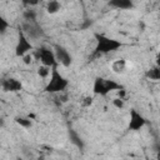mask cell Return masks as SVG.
I'll return each mask as SVG.
<instances>
[{
    "label": "cell",
    "instance_id": "7c38bea8",
    "mask_svg": "<svg viewBox=\"0 0 160 160\" xmlns=\"http://www.w3.org/2000/svg\"><path fill=\"white\" fill-rule=\"evenodd\" d=\"M51 72H52V69L50 66H46V65H40L36 70L38 76L41 79H46V78L51 76Z\"/></svg>",
    "mask_w": 160,
    "mask_h": 160
},
{
    "label": "cell",
    "instance_id": "4fadbf2b",
    "mask_svg": "<svg viewBox=\"0 0 160 160\" xmlns=\"http://www.w3.org/2000/svg\"><path fill=\"white\" fill-rule=\"evenodd\" d=\"M110 5L116 9H130L132 6V2L128 0H115V1H111Z\"/></svg>",
    "mask_w": 160,
    "mask_h": 160
},
{
    "label": "cell",
    "instance_id": "6da1fadb",
    "mask_svg": "<svg viewBox=\"0 0 160 160\" xmlns=\"http://www.w3.org/2000/svg\"><path fill=\"white\" fill-rule=\"evenodd\" d=\"M119 48H121V42L120 41L98 34L96 35V45H95L94 54L95 55L108 54V52H111L114 50H118Z\"/></svg>",
    "mask_w": 160,
    "mask_h": 160
},
{
    "label": "cell",
    "instance_id": "52a82bcc",
    "mask_svg": "<svg viewBox=\"0 0 160 160\" xmlns=\"http://www.w3.org/2000/svg\"><path fill=\"white\" fill-rule=\"evenodd\" d=\"M1 88L6 92H18L22 89V82L19 79H15V78H8V79L2 80Z\"/></svg>",
    "mask_w": 160,
    "mask_h": 160
},
{
    "label": "cell",
    "instance_id": "7a4b0ae2",
    "mask_svg": "<svg viewBox=\"0 0 160 160\" xmlns=\"http://www.w3.org/2000/svg\"><path fill=\"white\" fill-rule=\"evenodd\" d=\"M68 85H69V81L56 70V68H54L49 84L46 85L45 90L48 92H61L68 88Z\"/></svg>",
    "mask_w": 160,
    "mask_h": 160
},
{
    "label": "cell",
    "instance_id": "2e32d148",
    "mask_svg": "<svg viewBox=\"0 0 160 160\" xmlns=\"http://www.w3.org/2000/svg\"><path fill=\"white\" fill-rule=\"evenodd\" d=\"M112 105H114L116 109L121 110V109H124V106H125V100H124V99H120V98H115V99L112 100Z\"/></svg>",
    "mask_w": 160,
    "mask_h": 160
},
{
    "label": "cell",
    "instance_id": "8fae6325",
    "mask_svg": "<svg viewBox=\"0 0 160 160\" xmlns=\"http://www.w3.org/2000/svg\"><path fill=\"white\" fill-rule=\"evenodd\" d=\"M60 9H61V4H60L59 1H55V0L49 1V2L46 4V8H45L46 12H48V14H50V15L56 14V12H58Z\"/></svg>",
    "mask_w": 160,
    "mask_h": 160
},
{
    "label": "cell",
    "instance_id": "ffe728a7",
    "mask_svg": "<svg viewBox=\"0 0 160 160\" xmlns=\"http://www.w3.org/2000/svg\"><path fill=\"white\" fill-rule=\"evenodd\" d=\"M156 65H158V66H160V52L156 55Z\"/></svg>",
    "mask_w": 160,
    "mask_h": 160
},
{
    "label": "cell",
    "instance_id": "ac0fdd59",
    "mask_svg": "<svg viewBox=\"0 0 160 160\" xmlns=\"http://www.w3.org/2000/svg\"><path fill=\"white\" fill-rule=\"evenodd\" d=\"M6 29H8V22L5 21V19H0V30H1V34H5V31H6Z\"/></svg>",
    "mask_w": 160,
    "mask_h": 160
},
{
    "label": "cell",
    "instance_id": "e0dca14e",
    "mask_svg": "<svg viewBox=\"0 0 160 160\" xmlns=\"http://www.w3.org/2000/svg\"><path fill=\"white\" fill-rule=\"evenodd\" d=\"M21 59H22V62H24L25 65H28V66H29V65H31V64L34 62V55H32L31 52H29V54L24 55Z\"/></svg>",
    "mask_w": 160,
    "mask_h": 160
},
{
    "label": "cell",
    "instance_id": "5bb4252c",
    "mask_svg": "<svg viewBox=\"0 0 160 160\" xmlns=\"http://www.w3.org/2000/svg\"><path fill=\"white\" fill-rule=\"evenodd\" d=\"M94 102V98L91 95H84L81 99H80V105L82 108H90Z\"/></svg>",
    "mask_w": 160,
    "mask_h": 160
},
{
    "label": "cell",
    "instance_id": "3957f363",
    "mask_svg": "<svg viewBox=\"0 0 160 160\" xmlns=\"http://www.w3.org/2000/svg\"><path fill=\"white\" fill-rule=\"evenodd\" d=\"M118 89H120V85L116 81L104 79V78H98L94 81V86H92L94 92L96 95H101V96H105L109 92H111L112 90H118Z\"/></svg>",
    "mask_w": 160,
    "mask_h": 160
},
{
    "label": "cell",
    "instance_id": "5b68a950",
    "mask_svg": "<svg viewBox=\"0 0 160 160\" xmlns=\"http://www.w3.org/2000/svg\"><path fill=\"white\" fill-rule=\"evenodd\" d=\"M36 58L40 60L41 65H46V66H50L52 68L56 62V56H55V51L49 49V48H40L38 51H36Z\"/></svg>",
    "mask_w": 160,
    "mask_h": 160
},
{
    "label": "cell",
    "instance_id": "9a60e30c",
    "mask_svg": "<svg viewBox=\"0 0 160 160\" xmlns=\"http://www.w3.org/2000/svg\"><path fill=\"white\" fill-rule=\"evenodd\" d=\"M20 126H22V128H30L31 125H32V121L29 119V118H16V120H15Z\"/></svg>",
    "mask_w": 160,
    "mask_h": 160
},
{
    "label": "cell",
    "instance_id": "277c9868",
    "mask_svg": "<svg viewBox=\"0 0 160 160\" xmlns=\"http://www.w3.org/2000/svg\"><path fill=\"white\" fill-rule=\"evenodd\" d=\"M31 50H32V45L29 41V38L22 31H20L18 36V42L15 46V55L19 58H22L24 55L29 54Z\"/></svg>",
    "mask_w": 160,
    "mask_h": 160
},
{
    "label": "cell",
    "instance_id": "30bf717a",
    "mask_svg": "<svg viewBox=\"0 0 160 160\" xmlns=\"http://www.w3.org/2000/svg\"><path fill=\"white\" fill-rule=\"evenodd\" d=\"M145 76H146L149 80H152V81H159V80H160V66L155 65V66L150 68L149 70H146Z\"/></svg>",
    "mask_w": 160,
    "mask_h": 160
},
{
    "label": "cell",
    "instance_id": "d6986e66",
    "mask_svg": "<svg viewBox=\"0 0 160 160\" xmlns=\"http://www.w3.org/2000/svg\"><path fill=\"white\" fill-rule=\"evenodd\" d=\"M125 95H126V90L125 89H118L116 90V98H120V99L125 100Z\"/></svg>",
    "mask_w": 160,
    "mask_h": 160
},
{
    "label": "cell",
    "instance_id": "ba28073f",
    "mask_svg": "<svg viewBox=\"0 0 160 160\" xmlns=\"http://www.w3.org/2000/svg\"><path fill=\"white\" fill-rule=\"evenodd\" d=\"M55 56H56V60L62 65V66H70L71 64V55L70 52L62 48V46H55Z\"/></svg>",
    "mask_w": 160,
    "mask_h": 160
},
{
    "label": "cell",
    "instance_id": "9c48e42d",
    "mask_svg": "<svg viewBox=\"0 0 160 160\" xmlns=\"http://www.w3.org/2000/svg\"><path fill=\"white\" fill-rule=\"evenodd\" d=\"M128 69V62L124 59H116L111 64V70L115 74H124Z\"/></svg>",
    "mask_w": 160,
    "mask_h": 160
},
{
    "label": "cell",
    "instance_id": "8992f818",
    "mask_svg": "<svg viewBox=\"0 0 160 160\" xmlns=\"http://www.w3.org/2000/svg\"><path fill=\"white\" fill-rule=\"evenodd\" d=\"M145 125V119L144 116L138 112L136 110H130V118H129V129L130 130H134V131H138L140 130L142 126Z\"/></svg>",
    "mask_w": 160,
    "mask_h": 160
}]
</instances>
